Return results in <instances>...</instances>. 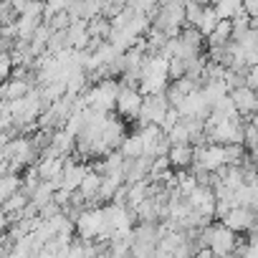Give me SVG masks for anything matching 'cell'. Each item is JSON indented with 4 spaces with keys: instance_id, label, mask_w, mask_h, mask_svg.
Masks as SVG:
<instances>
[{
    "instance_id": "1",
    "label": "cell",
    "mask_w": 258,
    "mask_h": 258,
    "mask_svg": "<svg viewBox=\"0 0 258 258\" xmlns=\"http://www.w3.org/2000/svg\"><path fill=\"white\" fill-rule=\"evenodd\" d=\"M104 228V208H84L74 220V235L84 243H94Z\"/></svg>"
},
{
    "instance_id": "2",
    "label": "cell",
    "mask_w": 258,
    "mask_h": 258,
    "mask_svg": "<svg viewBox=\"0 0 258 258\" xmlns=\"http://www.w3.org/2000/svg\"><path fill=\"white\" fill-rule=\"evenodd\" d=\"M240 243V235L230 233L228 228H223L220 223L210 225V238H208V250L213 253V258H233L235 248Z\"/></svg>"
},
{
    "instance_id": "3",
    "label": "cell",
    "mask_w": 258,
    "mask_h": 258,
    "mask_svg": "<svg viewBox=\"0 0 258 258\" xmlns=\"http://www.w3.org/2000/svg\"><path fill=\"white\" fill-rule=\"evenodd\" d=\"M170 104L165 99V94H155V96H145L142 99V106H140V114H137V129L142 126H160L162 116L167 114Z\"/></svg>"
},
{
    "instance_id": "4",
    "label": "cell",
    "mask_w": 258,
    "mask_h": 258,
    "mask_svg": "<svg viewBox=\"0 0 258 258\" xmlns=\"http://www.w3.org/2000/svg\"><path fill=\"white\" fill-rule=\"evenodd\" d=\"M142 94L132 86H119V94H116V101H114V114L119 119H137L140 114V106H142Z\"/></svg>"
},
{
    "instance_id": "5",
    "label": "cell",
    "mask_w": 258,
    "mask_h": 258,
    "mask_svg": "<svg viewBox=\"0 0 258 258\" xmlns=\"http://www.w3.org/2000/svg\"><path fill=\"white\" fill-rule=\"evenodd\" d=\"M220 225L228 228V230L235 233V235H243V233L253 235V233H255V213H250V210H245V208H230V210L223 215Z\"/></svg>"
},
{
    "instance_id": "6",
    "label": "cell",
    "mask_w": 258,
    "mask_h": 258,
    "mask_svg": "<svg viewBox=\"0 0 258 258\" xmlns=\"http://www.w3.org/2000/svg\"><path fill=\"white\" fill-rule=\"evenodd\" d=\"M228 96H230V101H233V106H235V111H238V116H240L243 121H248V119L255 116V106H258V101H255V91L240 86V89L230 91Z\"/></svg>"
},
{
    "instance_id": "7",
    "label": "cell",
    "mask_w": 258,
    "mask_h": 258,
    "mask_svg": "<svg viewBox=\"0 0 258 258\" xmlns=\"http://www.w3.org/2000/svg\"><path fill=\"white\" fill-rule=\"evenodd\" d=\"M167 165H170V170H190V165H192V147L190 145L170 147Z\"/></svg>"
},
{
    "instance_id": "8",
    "label": "cell",
    "mask_w": 258,
    "mask_h": 258,
    "mask_svg": "<svg viewBox=\"0 0 258 258\" xmlns=\"http://www.w3.org/2000/svg\"><path fill=\"white\" fill-rule=\"evenodd\" d=\"M124 160H137V157H142L145 155V145H142V140H140V135L135 132V135H126L124 137V142L119 145V150H116Z\"/></svg>"
},
{
    "instance_id": "9",
    "label": "cell",
    "mask_w": 258,
    "mask_h": 258,
    "mask_svg": "<svg viewBox=\"0 0 258 258\" xmlns=\"http://www.w3.org/2000/svg\"><path fill=\"white\" fill-rule=\"evenodd\" d=\"M233 38V28H230V21H218V26L213 28V33L208 36V43L210 48H223L228 46Z\"/></svg>"
},
{
    "instance_id": "10",
    "label": "cell",
    "mask_w": 258,
    "mask_h": 258,
    "mask_svg": "<svg viewBox=\"0 0 258 258\" xmlns=\"http://www.w3.org/2000/svg\"><path fill=\"white\" fill-rule=\"evenodd\" d=\"M210 8H213L218 21H233L240 13V3H238V0H218V3H213Z\"/></svg>"
},
{
    "instance_id": "11",
    "label": "cell",
    "mask_w": 258,
    "mask_h": 258,
    "mask_svg": "<svg viewBox=\"0 0 258 258\" xmlns=\"http://www.w3.org/2000/svg\"><path fill=\"white\" fill-rule=\"evenodd\" d=\"M21 190V175H3L0 177V205H3L11 195H16Z\"/></svg>"
},
{
    "instance_id": "12",
    "label": "cell",
    "mask_w": 258,
    "mask_h": 258,
    "mask_svg": "<svg viewBox=\"0 0 258 258\" xmlns=\"http://www.w3.org/2000/svg\"><path fill=\"white\" fill-rule=\"evenodd\" d=\"M218 26V18H215V13H213V8L210 6H205L203 8V16H200V21H198V33L203 36V38H208L210 33H213V28Z\"/></svg>"
},
{
    "instance_id": "13",
    "label": "cell",
    "mask_w": 258,
    "mask_h": 258,
    "mask_svg": "<svg viewBox=\"0 0 258 258\" xmlns=\"http://www.w3.org/2000/svg\"><path fill=\"white\" fill-rule=\"evenodd\" d=\"M203 8H205V3H185L182 16H185V26L187 28H198V21L203 16Z\"/></svg>"
},
{
    "instance_id": "14",
    "label": "cell",
    "mask_w": 258,
    "mask_h": 258,
    "mask_svg": "<svg viewBox=\"0 0 258 258\" xmlns=\"http://www.w3.org/2000/svg\"><path fill=\"white\" fill-rule=\"evenodd\" d=\"M177 121H180V114H177L175 109H167V114H165V116H162V121H160V132H162V135H167Z\"/></svg>"
}]
</instances>
